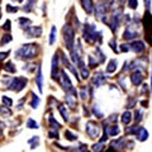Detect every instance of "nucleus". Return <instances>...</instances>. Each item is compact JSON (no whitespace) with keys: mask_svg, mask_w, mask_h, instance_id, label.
<instances>
[{"mask_svg":"<svg viewBox=\"0 0 152 152\" xmlns=\"http://www.w3.org/2000/svg\"><path fill=\"white\" fill-rule=\"evenodd\" d=\"M142 24L145 28V38L147 43L152 46V14L150 10H146L143 19H142Z\"/></svg>","mask_w":152,"mask_h":152,"instance_id":"obj_3","label":"nucleus"},{"mask_svg":"<svg viewBox=\"0 0 152 152\" xmlns=\"http://www.w3.org/2000/svg\"><path fill=\"white\" fill-rule=\"evenodd\" d=\"M83 38L88 43H102L103 41V33L100 31H96V27L94 24H85L84 31H83Z\"/></svg>","mask_w":152,"mask_h":152,"instance_id":"obj_2","label":"nucleus"},{"mask_svg":"<svg viewBox=\"0 0 152 152\" xmlns=\"http://www.w3.org/2000/svg\"><path fill=\"white\" fill-rule=\"evenodd\" d=\"M10 41H12V36L9 34V33H7V34H4V36H3V38H1V46L9 43Z\"/></svg>","mask_w":152,"mask_h":152,"instance_id":"obj_45","label":"nucleus"},{"mask_svg":"<svg viewBox=\"0 0 152 152\" xmlns=\"http://www.w3.org/2000/svg\"><path fill=\"white\" fill-rule=\"evenodd\" d=\"M128 147V141L124 137H119L118 140H114L110 142V150H115V151H122Z\"/></svg>","mask_w":152,"mask_h":152,"instance_id":"obj_10","label":"nucleus"},{"mask_svg":"<svg viewBox=\"0 0 152 152\" xmlns=\"http://www.w3.org/2000/svg\"><path fill=\"white\" fill-rule=\"evenodd\" d=\"M123 38L127 41H133V39H136V38H138V33L134 31H131L129 28H127L124 31V34H123Z\"/></svg>","mask_w":152,"mask_h":152,"instance_id":"obj_23","label":"nucleus"},{"mask_svg":"<svg viewBox=\"0 0 152 152\" xmlns=\"http://www.w3.org/2000/svg\"><path fill=\"white\" fill-rule=\"evenodd\" d=\"M60 84H61V86H62V89L65 90L66 93H70V94H72V95H77V91H76V89L72 86V83H71V80L69 77V75L65 72V71L62 70L61 71V76H60Z\"/></svg>","mask_w":152,"mask_h":152,"instance_id":"obj_5","label":"nucleus"},{"mask_svg":"<svg viewBox=\"0 0 152 152\" xmlns=\"http://www.w3.org/2000/svg\"><path fill=\"white\" fill-rule=\"evenodd\" d=\"M85 132H86V134L91 140H95L100 136V127L95 122L89 121V122H86V124H85Z\"/></svg>","mask_w":152,"mask_h":152,"instance_id":"obj_7","label":"nucleus"},{"mask_svg":"<svg viewBox=\"0 0 152 152\" xmlns=\"http://www.w3.org/2000/svg\"><path fill=\"white\" fill-rule=\"evenodd\" d=\"M13 1H17V3H22L23 0H13Z\"/></svg>","mask_w":152,"mask_h":152,"instance_id":"obj_61","label":"nucleus"},{"mask_svg":"<svg viewBox=\"0 0 152 152\" xmlns=\"http://www.w3.org/2000/svg\"><path fill=\"white\" fill-rule=\"evenodd\" d=\"M18 10H19L18 7H13V5H10V4H8L7 5V12L8 13H17Z\"/></svg>","mask_w":152,"mask_h":152,"instance_id":"obj_49","label":"nucleus"},{"mask_svg":"<svg viewBox=\"0 0 152 152\" xmlns=\"http://www.w3.org/2000/svg\"><path fill=\"white\" fill-rule=\"evenodd\" d=\"M96 55H98V57H99V62L100 64H103V62H105V55L103 53V51H102V48L100 47H96Z\"/></svg>","mask_w":152,"mask_h":152,"instance_id":"obj_36","label":"nucleus"},{"mask_svg":"<svg viewBox=\"0 0 152 152\" xmlns=\"http://www.w3.org/2000/svg\"><path fill=\"white\" fill-rule=\"evenodd\" d=\"M142 119H143V110L137 109L136 113H134V121H136V123H140Z\"/></svg>","mask_w":152,"mask_h":152,"instance_id":"obj_35","label":"nucleus"},{"mask_svg":"<svg viewBox=\"0 0 152 152\" xmlns=\"http://www.w3.org/2000/svg\"><path fill=\"white\" fill-rule=\"evenodd\" d=\"M145 5H146V10L151 9V0H145Z\"/></svg>","mask_w":152,"mask_h":152,"instance_id":"obj_56","label":"nucleus"},{"mask_svg":"<svg viewBox=\"0 0 152 152\" xmlns=\"http://www.w3.org/2000/svg\"><path fill=\"white\" fill-rule=\"evenodd\" d=\"M4 70L7 71V72H10V74H14L17 71V69H15V66H14V64L13 62H7L5 65H4V67H3Z\"/></svg>","mask_w":152,"mask_h":152,"instance_id":"obj_32","label":"nucleus"},{"mask_svg":"<svg viewBox=\"0 0 152 152\" xmlns=\"http://www.w3.org/2000/svg\"><path fill=\"white\" fill-rule=\"evenodd\" d=\"M80 75H81V77H83V79H88L89 76H90V74H89V70H88V69L84 66V67L80 69Z\"/></svg>","mask_w":152,"mask_h":152,"instance_id":"obj_43","label":"nucleus"},{"mask_svg":"<svg viewBox=\"0 0 152 152\" xmlns=\"http://www.w3.org/2000/svg\"><path fill=\"white\" fill-rule=\"evenodd\" d=\"M121 19H122V10L121 9H117V10H114V13L110 15V22H109V27H110L113 33H115V31L119 28Z\"/></svg>","mask_w":152,"mask_h":152,"instance_id":"obj_8","label":"nucleus"},{"mask_svg":"<svg viewBox=\"0 0 152 152\" xmlns=\"http://www.w3.org/2000/svg\"><path fill=\"white\" fill-rule=\"evenodd\" d=\"M141 105L143 107V108H147V107H148V102H147V100H142L141 102Z\"/></svg>","mask_w":152,"mask_h":152,"instance_id":"obj_57","label":"nucleus"},{"mask_svg":"<svg viewBox=\"0 0 152 152\" xmlns=\"http://www.w3.org/2000/svg\"><path fill=\"white\" fill-rule=\"evenodd\" d=\"M109 5H107V4H96L95 5V9H94V12H95V17H96L98 19H103L104 17H105V14L109 10Z\"/></svg>","mask_w":152,"mask_h":152,"instance_id":"obj_11","label":"nucleus"},{"mask_svg":"<svg viewBox=\"0 0 152 152\" xmlns=\"http://www.w3.org/2000/svg\"><path fill=\"white\" fill-rule=\"evenodd\" d=\"M129 77H131V83L134 85V86H140L145 80V76H143V74H142L141 70H137V71H134V72H132V75L129 76Z\"/></svg>","mask_w":152,"mask_h":152,"instance_id":"obj_12","label":"nucleus"},{"mask_svg":"<svg viewBox=\"0 0 152 152\" xmlns=\"http://www.w3.org/2000/svg\"><path fill=\"white\" fill-rule=\"evenodd\" d=\"M105 83H107V76H104V74L102 72V71H98V72L94 74V76H93V84L96 88H100L102 85H104Z\"/></svg>","mask_w":152,"mask_h":152,"instance_id":"obj_15","label":"nucleus"},{"mask_svg":"<svg viewBox=\"0 0 152 152\" xmlns=\"http://www.w3.org/2000/svg\"><path fill=\"white\" fill-rule=\"evenodd\" d=\"M88 61H89V67L90 69H95L98 66V64H100L99 61H96L93 56H88Z\"/></svg>","mask_w":152,"mask_h":152,"instance_id":"obj_34","label":"nucleus"},{"mask_svg":"<svg viewBox=\"0 0 152 152\" xmlns=\"http://www.w3.org/2000/svg\"><path fill=\"white\" fill-rule=\"evenodd\" d=\"M48 124H50V127L52 128V129H58V128L61 127V126H60V123L57 122L52 115L48 117Z\"/></svg>","mask_w":152,"mask_h":152,"instance_id":"obj_28","label":"nucleus"},{"mask_svg":"<svg viewBox=\"0 0 152 152\" xmlns=\"http://www.w3.org/2000/svg\"><path fill=\"white\" fill-rule=\"evenodd\" d=\"M151 56H152V52H151ZM152 66V65H151ZM151 89H152V74H151V86H150Z\"/></svg>","mask_w":152,"mask_h":152,"instance_id":"obj_60","label":"nucleus"},{"mask_svg":"<svg viewBox=\"0 0 152 152\" xmlns=\"http://www.w3.org/2000/svg\"><path fill=\"white\" fill-rule=\"evenodd\" d=\"M84 114H85V115H89V112H88L86 107H84Z\"/></svg>","mask_w":152,"mask_h":152,"instance_id":"obj_59","label":"nucleus"},{"mask_svg":"<svg viewBox=\"0 0 152 152\" xmlns=\"http://www.w3.org/2000/svg\"><path fill=\"white\" fill-rule=\"evenodd\" d=\"M104 150V142H99V143H95L91 147V151L94 152H99V151H103Z\"/></svg>","mask_w":152,"mask_h":152,"instance_id":"obj_42","label":"nucleus"},{"mask_svg":"<svg viewBox=\"0 0 152 152\" xmlns=\"http://www.w3.org/2000/svg\"><path fill=\"white\" fill-rule=\"evenodd\" d=\"M27 79L23 77V76H18V77H14L12 79L10 84L8 85V89L12 90V91H15V93H19L22 91L23 89L27 86Z\"/></svg>","mask_w":152,"mask_h":152,"instance_id":"obj_6","label":"nucleus"},{"mask_svg":"<svg viewBox=\"0 0 152 152\" xmlns=\"http://www.w3.org/2000/svg\"><path fill=\"white\" fill-rule=\"evenodd\" d=\"M39 103H41V99H39V96H38V95H36V94H32V102H31V107H32L33 109H37V108H38V105H39Z\"/></svg>","mask_w":152,"mask_h":152,"instance_id":"obj_27","label":"nucleus"},{"mask_svg":"<svg viewBox=\"0 0 152 152\" xmlns=\"http://www.w3.org/2000/svg\"><path fill=\"white\" fill-rule=\"evenodd\" d=\"M148 90H150V88H148V85H147V84H143V85H142V90H141V93H142V94L148 93Z\"/></svg>","mask_w":152,"mask_h":152,"instance_id":"obj_54","label":"nucleus"},{"mask_svg":"<svg viewBox=\"0 0 152 152\" xmlns=\"http://www.w3.org/2000/svg\"><path fill=\"white\" fill-rule=\"evenodd\" d=\"M91 112H93L94 115H96V118H99V119H102V118L104 117V114L100 112V109H99L98 105H94L93 109H91Z\"/></svg>","mask_w":152,"mask_h":152,"instance_id":"obj_37","label":"nucleus"},{"mask_svg":"<svg viewBox=\"0 0 152 152\" xmlns=\"http://www.w3.org/2000/svg\"><path fill=\"white\" fill-rule=\"evenodd\" d=\"M9 53H10L9 51H7V52H1V53H0V60L4 61V58H5V57H8Z\"/></svg>","mask_w":152,"mask_h":152,"instance_id":"obj_55","label":"nucleus"},{"mask_svg":"<svg viewBox=\"0 0 152 152\" xmlns=\"http://www.w3.org/2000/svg\"><path fill=\"white\" fill-rule=\"evenodd\" d=\"M117 67H118V61L115 58H112L110 61L108 62L107 65V74H113V72H115L117 71Z\"/></svg>","mask_w":152,"mask_h":152,"instance_id":"obj_22","label":"nucleus"},{"mask_svg":"<svg viewBox=\"0 0 152 152\" xmlns=\"http://www.w3.org/2000/svg\"><path fill=\"white\" fill-rule=\"evenodd\" d=\"M62 62H64V65L66 66V67H67L71 72H72L74 75H75V77H76V80H77V81H80V77H79V72H77V70H76V67H74V62L71 64L70 61H69V58L67 57H66V55H64L62 53Z\"/></svg>","mask_w":152,"mask_h":152,"instance_id":"obj_16","label":"nucleus"},{"mask_svg":"<svg viewBox=\"0 0 152 152\" xmlns=\"http://www.w3.org/2000/svg\"><path fill=\"white\" fill-rule=\"evenodd\" d=\"M109 46H110V48L115 52V53H118V52H121V50L117 48V41L115 39H112L110 42H109Z\"/></svg>","mask_w":152,"mask_h":152,"instance_id":"obj_47","label":"nucleus"},{"mask_svg":"<svg viewBox=\"0 0 152 152\" xmlns=\"http://www.w3.org/2000/svg\"><path fill=\"white\" fill-rule=\"evenodd\" d=\"M28 143L31 145V150H34L36 147L38 146V143H39V137H37V136L32 137L31 140H28Z\"/></svg>","mask_w":152,"mask_h":152,"instance_id":"obj_31","label":"nucleus"},{"mask_svg":"<svg viewBox=\"0 0 152 152\" xmlns=\"http://www.w3.org/2000/svg\"><path fill=\"white\" fill-rule=\"evenodd\" d=\"M37 51H38V45L27 43V45H23L20 48H18L15 51V57L22 61H29L37 56Z\"/></svg>","mask_w":152,"mask_h":152,"instance_id":"obj_1","label":"nucleus"},{"mask_svg":"<svg viewBox=\"0 0 152 152\" xmlns=\"http://www.w3.org/2000/svg\"><path fill=\"white\" fill-rule=\"evenodd\" d=\"M27 37H41L42 36V27L39 26H31L24 29Z\"/></svg>","mask_w":152,"mask_h":152,"instance_id":"obj_14","label":"nucleus"},{"mask_svg":"<svg viewBox=\"0 0 152 152\" xmlns=\"http://www.w3.org/2000/svg\"><path fill=\"white\" fill-rule=\"evenodd\" d=\"M131 121H132V113L129 110H126L124 113L122 114V123L124 126H127V124H129L131 123Z\"/></svg>","mask_w":152,"mask_h":152,"instance_id":"obj_24","label":"nucleus"},{"mask_svg":"<svg viewBox=\"0 0 152 152\" xmlns=\"http://www.w3.org/2000/svg\"><path fill=\"white\" fill-rule=\"evenodd\" d=\"M137 129H138V127L137 126H131V127H126V133L128 136L129 134H133V136H136V133H137Z\"/></svg>","mask_w":152,"mask_h":152,"instance_id":"obj_38","label":"nucleus"},{"mask_svg":"<svg viewBox=\"0 0 152 152\" xmlns=\"http://www.w3.org/2000/svg\"><path fill=\"white\" fill-rule=\"evenodd\" d=\"M62 34H64V42L65 46L69 51H71L75 46V31L70 24H65L62 28Z\"/></svg>","mask_w":152,"mask_h":152,"instance_id":"obj_4","label":"nucleus"},{"mask_svg":"<svg viewBox=\"0 0 152 152\" xmlns=\"http://www.w3.org/2000/svg\"><path fill=\"white\" fill-rule=\"evenodd\" d=\"M27 127L31 128V129H37V128H39L38 127V123L34 119H32V118H28L27 119Z\"/></svg>","mask_w":152,"mask_h":152,"instance_id":"obj_33","label":"nucleus"},{"mask_svg":"<svg viewBox=\"0 0 152 152\" xmlns=\"http://www.w3.org/2000/svg\"><path fill=\"white\" fill-rule=\"evenodd\" d=\"M48 137H50V138H52V140H53V138H58V132H57V129H52V131H50L48 132Z\"/></svg>","mask_w":152,"mask_h":152,"instance_id":"obj_48","label":"nucleus"},{"mask_svg":"<svg viewBox=\"0 0 152 152\" xmlns=\"http://www.w3.org/2000/svg\"><path fill=\"white\" fill-rule=\"evenodd\" d=\"M104 1H105V4H107V5H109V7H110L112 4L114 3V0H104Z\"/></svg>","mask_w":152,"mask_h":152,"instance_id":"obj_58","label":"nucleus"},{"mask_svg":"<svg viewBox=\"0 0 152 152\" xmlns=\"http://www.w3.org/2000/svg\"><path fill=\"white\" fill-rule=\"evenodd\" d=\"M148 131L146 129V128L143 127H138V129H137V133H136V138L140 142H145L147 141V138H148Z\"/></svg>","mask_w":152,"mask_h":152,"instance_id":"obj_19","label":"nucleus"},{"mask_svg":"<svg viewBox=\"0 0 152 152\" xmlns=\"http://www.w3.org/2000/svg\"><path fill=\"white\" fill-rule=\"evenodd\" d=\"M65 100H66V104L69 105L70 109H75L76 107V96L70 93H66V96H65Z\"/></svg>","mask_w":152,"mask_h":152,"instance_id":"obj_21","label":"nucleus"},{"mask_svg":"<svg viewBox=\"0 0 152 152\" xmlns=\"http://www.w3.org/2000/svg\"><path fill=\"white\" fill-rule=\"evenodd\" d=\"M56 33H57V29H56V27L53 26L51 28V33H50V41H48V43L52 46V45H55V42H56Z\"/></svg>","mask_w":152,"mask_h":152,"instance_id":"obj_30","label":"nucleus"},{"mask_svg":"<svg viewBox=\"0 0 152 152\" xmlns=\"http://www.w3.org/2000/svg\"><path fill=\"white\" fill-rule=\"evenodd\" d=\"M65 137H66V140H69V141H76L77 140V136H76L75 133H72L71 131H65Z\"/></svg>","mask_w":152,"mask_h":152,"instance_id":"obj_39","label":"nucleus"},{"mask_svg":"<svg viewBox=\"0 0 152 152\" xmlns=\"http://www.w3.org/2000/svg\"><path fill=\"white\" fill-rule=\"evenodd\" d=\"M119 50H121V52H128V51H131V45H121Z\"/></svg>","mask_w":152,"mask_h":152,"instance_id":"obj_52","label":"nucleus"},{"mask_svg":"<svg viewBox=\"0 0 152 152\" xmlns=\"http://www.w3.org/2000/svg\"><path fill=\"white\" fill-rule=\"evenodd\" d=\"M124 1H126V0H119V3H122V4H123V3H124Z\"/></svg>","mask_w":152,"mask_h":152,"instance_id":"obj_62","label":"nucleus"},{"mask_svg":"<svg viewBox=\"0 0 152 152\" xmlns=\"http://www.w3.org/2000/svg\"><path fill=\"white\" fill-rule=\"evenodd\" d=\"M58 55L55 53L53 57H52V64H51V74H52V79L53 80H60L61 76V71L58 72Z\"/></svg>","mask_w":152,"mask_h":152,"instance_id":"obj_9","label":"nucleus"},{"mask_svg":"<svg viewBox=\"0 0 152 152\" xmlns=\"http://www.w3.org/2000/svg\"><path fill=\"white\" fill-rule=\"evenodd\" d=\"M88 90H89V89L85 88V86H83L81 89H80V98H81L83 100H86L88 96L90 95V94H88Z\"/></svg>","mask_w":152,"mask_h":152,"instance_id":"obj_41","label":"nucleus"},{"mask_svg":"<svg viewBox=\"0 0 152 152\" xmlns=\"http://www.w3.org/2000/svg\"><path fill=\"white\" fill-rule=\"evenodd\" d=\"M131 51H133L134 53L137 55H141V53H143V52L146 51V45H145V42H142V41H133L132 43H131Z\"/></svg>","mask_w":152,"mask_h":152,"instance_id":"obj_13","label":"nucleus"},{"mask_svg":"<svg viewBox=\"0 0 152 152\" xmlns=\"http://www.w3.org/2000/svg\"><path fill=\"white\" fill-rule=\"evenodd\" d=\"M137 104V100L136 99H133V98H129L128 99V102H127V108H133Z\"/></svg>","mask_w":152,"mask_h":152,"instance_id":"obj_51","label":"nucleus"},{"mask_svg":"<svg viewBox=\"0 0 152 152\" xmlns=\"http://www.w3.org/2000/svg\"><path fill=\"white\" fill-rule=\"evenodd\" d=\"M117 117H118L117 114H113V115H110V117L108 118L107 122H108V123H115V122H117Z\"/></svg>","mask_w":152,"mask_h":152,"instance_id":"obj_53","label":"nucleus"},{"mask_svg":"<svg viewBox=\"0 0 152 152\" xmlns=\"http://www.w3.org/2000/svg\"><path fill=\"white\" fill-rule=\"evenodd\" d=\"M127 4L131 9H137V7H138V0H127Z\"/></svg>","mask_w":152,"mask_h":152,"instance_id":"obj_46","label":"nucleus"},{"mask_svg":"<svg viewBox=\"0 0 152 152\" xmlns=\"http://www.w3.org/2000/svg\"><path fill=\"white\" fill-rule=\"evenodd\" d=\"M10 117L12 115V112L9 110V107H5V105H3L1 107V117Z\"/></svg>","mask_w":152,"mask_h":152,"instance_id":"obj_44","label":"nucleus"},{"mask_svg":"<svg viewBox=\"0 0 152 152\" xmlns=\"http://www.w3.org/2000/svg\"><path fill=\"white\" fill-rule=\"evenodd\" d=\"M36 1L37 0H27L26 5L23 7V10H24L26 13H31L33 10V8H34V5H36Z\"/></svg>","mask_w":152,"mask_h":152,"instance_id":"obj_25","label":"nucleus"},{"mask_svg":"<svg viewBox=\"0 0 152 152\" xmlns=\"http://www.w3.org/2000/svg\"><path fill=\"white\" fill-rule=\"evenodd\" d=\"M58 110H60V114L62 115L64 121H65V122H69L70 118H69V113H67V110H66V107H64V105H61V104H60Z\"/></svg>","mask_w":152,"mask_h":152,"instance_id":"obj_29","label":"nucleus"},{"mask_svg":"<svg viewBox=\"0 0 152 152\" xmlns=\"http://www.w3.org/2000/svg\"><path fill=\"white\" fill-rule=\"evenodd\" d=\"M10 24H12V23H10V20H9V19H8V20H5V23L3 24V29L5 31V32H10V29H12Z\"/></svg>","mask_w":152,"mask_h":152,"instance_id":"obj_50","label":"nucleus"},{"mask_svg":"<svg viewBox=\"0 0 152 152\" xmlns=\"http://www.w3.org/2000/svg\"><path fill=\"white\" fill-rule=\"evenodd\" d=\"M104 132H107L109 136H117V134H119L121 129H119V127H118L117 124H113V126L109 127L108 122H105L104 123Z\"/></svg>","mask_w":152,"mask_h":152,"instance_id":"obj_18","label":"nucleus"},{"mask_svg":"<svg viewBox=\"0 0 152 152\" xmlns=\"http://www.w3.org/2000/svg\"><path fill=\"white\" fill-rule=\"evenodd\" d=\"M18 22H19V24H20V27L23 28V29H26V28L32 26V20L28 19V18H19Z\"/></svg>","mask_w":152,"mask_h":152,"instance_id":"obj_26","label":"nucleus"},{"mask_svg":"<svg viewBox=\"0 0 152 152\" xmlns=\"http://www.w3.org/2000/svg\"><path fill=\"white\" fill-rule=\"evenodd\" d=\"M1 102H3V105H5V107L10 108V107L13 105V100H12L10 98L5 96V95H3V96H1Z\"/></svg>","mask_w":152,"mask_h":152,"instance_id":"obj_40","label":"nucleus"},{"mask_svg":"<svg viewBox=\"0 0 152 152\" xmlns=\"http://www.w3.org/2000/svg\"><path fill=\"white\" fill-rule=\"evenodd\" d=\"M36 85L39 93H43V74H42V67L38 66L37 69V75H36Z\"/></svg>","mask_w":152,"mask_h":152,"instance_id":"obj_17","label":"nucleus"},{"mask_svg":"<svg viewBox=\"0 0 152 152\" xmlns=\"http://www.w3.org/2000/svg\"><path fill=\"white\" fill-rule=\"evenodd\" d=\"M80 3H81V5H83V9L88 14H91L94 12L95 5H94L93 0H80Z\"/></svg>","mask_w":152,"mask_h":152,"instance_id":"obj_20","label":"nucleus"}]
</instances>
